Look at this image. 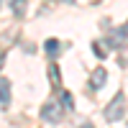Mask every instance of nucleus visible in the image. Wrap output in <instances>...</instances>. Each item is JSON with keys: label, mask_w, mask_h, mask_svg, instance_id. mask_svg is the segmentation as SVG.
I'll list each match as a JSON object with an SVG mask.
<instances>
[{"label": "nucleus", "mask_w": 128, "mask_h": 128, "mask_svg": "<svg viewBox=\"0 0 128 128\" xmlns=\"http://www.w3.org/2000/svg\"><path fill=\"white\" fill-rule=\"evenodd\" d=\"M105 120L108 123H115V120H120L123 115H126V92H118L113 98V102L108 105V108H105Z\"/></svg>", "instance_id": "nucleus-1"}, {"label": "nucleus", "mask_w": 128, "mask_h": 128, "mask_svg": "<svg viewBox=\"0 0 128 128\" xmlns=\"http://www.w3.org/2000/svg\"><path fill=\"white\" fill-rule=\"evenodd\" d=\"M41 118L49 120V123H59V120H62V105H56L54 100L46 102L44 108H41Z\"/></svg>", "instance_id": "nucleus-2"}, {"label": "nucleus", "mask_w": 128, "mask_h": 128, "mask_svg": "<svg viewBox=\"0 0 128 128\" xmlns=\"http://www.w3.org/2000/svg\"><path fill=\"white\" fill-rule=\"evenodd\" d=\"M108 44H110L113 49H120V51L126 49V26H120L118 31H113V36L108 38Z\"/></svg>", "instance_id": "nucleus-3"}, {"label": "nucleus", "mask_w": 128, "mask_h": 128, "mask_svg": "<svg viewBox=\"0 0 128 128\" xmlns=\"http://www.w3.org/2000/svg\"><path fill=\"white\" fill-rule=\"evenodd\" d=\"M105 80H108V72H105V69H95L92 77H90V90H100L105 84Z\"/></svg>", "instance_id": "nucleus-4"}, {"label": "nucleus", "mask_w": 128, "mask_h": 128, "mask_svg": "<svg viewBox=\"0 0 128 128\" xmlns=\"http://www.w3.org/2000/svg\"><path fill=\"white\" fill-rule=\"evenodd\" d=\"M8 102H10V80L0 77V105L8 108Z\"/></svg>", "instance_id": "nucleus-5"}, {"label": "nucleus", "mask_w": 128, "mask_h": 128, "mask_svg": "<svg viewBox=\"0 0 128 128\" xmlns=\"http://www.w3.org/2000/svg\"><path fill=\"white\" fill-rule=\"evenodd\" d=\"M44 51H46V56H59V51H62V44L56 38H46V44H44Z\"/></svg>", "instance_id": "nucleus-6"}, {"label": "nucleus", "mask_w": 128, "mask_h": 128, "mask_svg": "<svg viewBox=\"0 0 128 128\" xmlns=\"http://www.w3.org/2000/svg\"><path fill=\"white\" fill-rule=\"evenodd\" d=\"M49 80H51V84H56V87L62 84V72H59L56 64H51V67H49Z\"/></svg>", "instance_id": "nucleus-7"}, {"label": "nucleus", "mask_w": 128, "mask_h": 128, "mask_svg": "<svg viewBox=\"0 0 128 128\" xmlns=\"http://www.w3.org/2000/svg\"><path fill=\"white\" fill-rule=\"evenodd\" d=\"M10 8H13V13L20 18V16L26 13V0H13V3H10Z\"/></svg>", "instance_id": "nucleus-8"}, {"label": "nucleus", "mask_w": 128, "mask_h": 128, "mask_svg": "<svg viewBox=\"0 0 128 128\" xmlns=\"http://www.w3.org/2000/svg\"><path fill=\"white\" fill-rule=\"evenodd\" d=\"M62 105H64L67 110H72V108H74V102H72V95H69V92H62Z\"/></svg>", "instance_id": "nucleus-9"}, {"label": "nucleus", "mask_w": 128, "mask_h": 128, "mask_svg": "<svg viewBox=\"0 0 128 128\" xmlns=\"http://www.w3.org/2000/svg\"><path fill=\"white\" fill-rule=\"evenodd\" d=\"M92 49H95V56H98V59H105V56H108V54H105V49H102V44H100V41H95V44H92Z\"/></svg>", "instance_id": "nucleus-10"}, {"label": "nucleus", "mask_w": 128, "mask_h": 128, "mask_svg": "<svg viewBox=\"0 0 128 128\" xmlns=\"http://www.w3.org/2000/svg\"><path fill=\"white\" fill-rule=\"evenodd\" d=\"M0 67H3V54H0Z\"/></svg>", "instance_id": "nucleus-11"}, {"label": "nucleus", "mask_w": 128, "mask_h": 128, "mask_svg": "<svg viewBox=\"0 0 128 128\" xmlns=\"http://www.w3.org/2000/svg\"><path fill=\"white\" fill-rule=\"evenodd\" d=\"M64 3H72V0H64Z\"/></svg>", "instance_id": "nucleus-12"}]
</instances>
